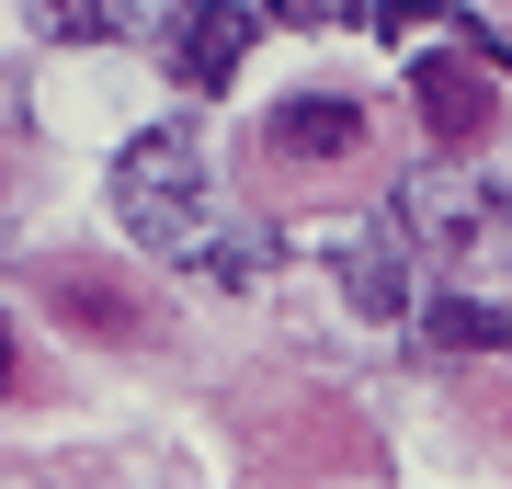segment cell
Segmentation results:
<instances>
[{
	"instance_id": "obj_1",
	"label": "cell",
	"mask_w": 512,
	"mask_h": 489,
	"mask_svg": "<svg viewBox=\"0 0 512 489\" xmlns=\"http://www.w3.org/2000/svg\"><path fill=\"white\" fill-rule=\"evenodd\" d=\"M114 205H126V228L148 251H183L194 239V205H205V126L194 114H171V126L114 148Z\"/></svg>"
},
{
	"instance_id": "obj_2",
	"label": "cell",
	"mask_w": 512,
	"mask_h": 489,
	"mask_svg": "<svg viewBox=\"0 0 512 489\" xmlns=\"http://www.w3.org/2000/svg\"><path fill=\"white\" fill-rule=\"evenodd\" d=\"M490 57L478 46H421L410 57V103H421V126H433V148H467L478 126H490Z\"/></svg>"
},
{
	"instance_id": "obj_3",
	"label": "cell",
	"mask_w": 512,
	"mask_h": 489,
	"mask_svg": "<svg viewBox=\"0 0 512 489\" xmlns=\"http://www.w3.org/2000/svg\"><path fill=\"white\" fill-rule=\"evenodd\" d=\"M262 148H274V160L330 171V160H353V148H365V103H342V91H285V103L262 114Z\"/></svg>"
},
{
	"instance_id": "obj_4",
	"label": "cell",
	"mask_w": 512,
	"mask_h": 489,
	"mask_svg": "<svg viewBox=\"0 0 512 489\" xmlns=\"http://www.w3.org/2000/svg\"><path fill=\"white\" fill-rule=\"evenodd\" d=\"M262 23L239 12V0H183V23H171V80L183 91H228L239 80V57H251Z\"/></svg>"
},
{
	"instance_id": "obj_5",
	"label": "cell",
	"mask_w": 512,
	"mask_h": 489,
	"mask_svg": "<svg viewBox=\"0 0 512 489\" xmlns=\"http://www.w3.org/2000/svg\"><path fill=\"white\" fill-rule=\"evenodd\" d=\"M342 296H353L365 319H399V308H410V217H399V205L342 251Z\"/></svg>"
},
{
	"instance_id": "obj_6",
	"label": "cell",
	"mask_w": 512,
	"mask_h": 489,
	"mask_svg": "<svg viewBox=\"0 0 512 489\" xmlns=\"http://www.w3.org/2000/svg\"><path fill=\"white\" fill-rule=\"evenodd\" d=\"M421 330H433L444 353H501V342H512L501 296H433V308H421Z\"/></svg>"
},
{
	"instance_id": "obj_7",
	"label": "cell",
	"mask_w": 512,
	"mask_h": 489,
	"mask_svg": "<svg viewBox=\"0 0 512 489\" xmlns=\"http://www.w3.org/2000/svg\"><path fill=\"white\" fill-rule=\"evenodd\" d=\"M35 35H57V46H103V35H126V0H35Z\"/></svg>"
},
{
	"instance_id": "obj_8",
	"label": "cell",
	"mask_w": 512,
	"mask_h": 489,
	"mask_svg": "<svg viewBox=\"0 0 512 489\" xmlns=\"http://www.w3.org/2000/svg\"><path fill=\"white\" fill-rule=\"evenodd\" d=\"M57 296H69V319H80V330H126V342L148 330V308H114V285H92V273H69Z\"/></svg>"
},
{
	"instance_id": "obj_9",
	"label": "cell",
	"mask_w": 512,
	"mask_h": 489,
	"mask_svg": "<svg viewBox=\"0 0 512 489\" xmlns=\"http://www.w3.org/2000/svg\"><path fill=\"white\" fill-rule=\"evenodd\" d=\"M444 12H456V0H376V35H387V46H399V35H410V23H444Z\"/></svg>"
},
{
	"instance_id": "obj_10",
	"label": "cell",
	"mask_w": 512,
	"mask_h": 489,
	"mask_svg": "<svg viewBox=\"0 0 512 489\" xmlns=\"http://www.w3.org/2000/svg\"><path fill=\"white\" fill-rule=\"evenodd\" d=\"M0 399H23V330L0 319Z\"/></svg>"
},
{
	"instance_id": "obj_11",
	"label": "cell",
	"mask_w": 512,
	"mask_h": 489,
	"mask_svg": "<svg viewBox=\"0 0 512 489\" xmlns=\"http://www.w3.org/2000/svg\"><path fill=\"white\" fill-rule=\"evenodd\" d=\"M330 12H342V0H274V23H296V35H319Z\"/></svg>"
}]
</instances>
